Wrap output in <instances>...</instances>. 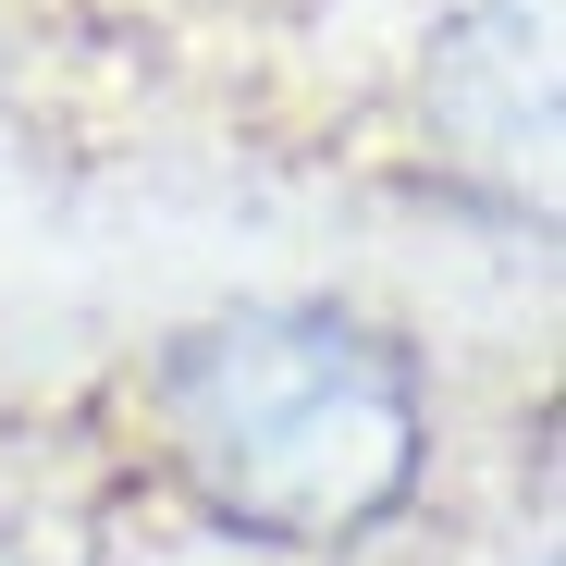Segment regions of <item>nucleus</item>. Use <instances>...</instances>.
Returning <instances> with one entry per match:
<instances>
[{
  "instance_id": "obj_1",
  "label": "nucleus",
  "mask_w": 566,
  "mask_h": 566,
  "mask_svg": "<svg viewBox=\"0 0 566 566\" xmlns=\"http://www.w3.org/2000/svg\"><path fill=\"white\" fill-rule=\"evenodd\" d=\"M160 493L234 554L333 566L419 517L443 407L431 357L357 296H222L136 357Z\"/></svg>"
},
{
  "instance_id": "obj_2",
  "label": "nucleus",
  "mask_w": 566,
  "mask_h": 566,
  "mask_svg": "<svg viewBox=\"0 0 566 566\" xmlns=\"http://www.w3.org/2000/svg\"><path fill=\"white\" fill-rule=\"evenodd\" d=\"M0 566H38V554H13V542H0Z\"/></svg>"
}]
</instances>
